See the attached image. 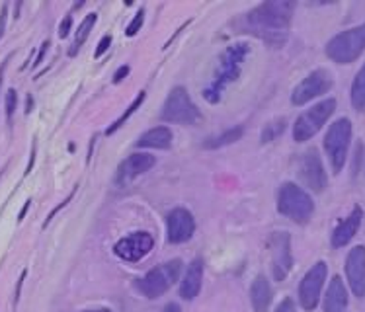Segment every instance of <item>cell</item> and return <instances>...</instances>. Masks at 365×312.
Segmentation results:
<instances>
[{
    "label": "cell",
    "mask_w": 365,
    "mask_h": 312,
    "mask_svg": "<svg viewBox=\"0 0 365 312\" xmlns=\"http://www.w3.org/2000/svg\"><path fill=\"white\" fill-rule=\"evenodd\" d=\"M293 2L287 0H269L256 6L245 16V30L272 45H282L287 38V30L293 16Z\"/></svg>",
    "instance_id": "cell-1"
},
{
    "label": "cell",
    "mask_w": 365,
    "mask_h": 312,
    "mask_svg": "<svg viewBox=\"0 0 365 312\" xmlns=\"http://www.w3.org/2000/svg\"><path fill=\"white\" fill-rule=\"evenodd\" d=\"M248 53H250V47L246 43H235L225 49L221 59H219V67H217L213 80L209 82L207 88L203 90V98L209 104H217L223 96V90L239 78L242 63L248 57Z\"/></svg>",
    "instance_id": "cell-2"
},
{
    "label": "cell",
    "mask_w": 365,
    "mask_h": 312,
    "mask_svg": "<svg viewBox=\"0 0 365 312\" xmlns=\"http://www.w3.org/2000/svg\"><path fill=\"white\" fill-rule=\"evenodd\" d=\"M277 209H279L282 215L289 217L291 221H295L297 224H305L313 217L314 203L311 199V195L307 194L303 187L287 182V184L279 187Z\"/></svg>",
    "instance_id": "cell-3"
},
{
    "label": "cell",
    "mask_w": 365,
    "mask_h": 312,
    "mask_svg": "<svg viewBox=\"0 0 365 312\" xmlns=\"http://www.w3.org/2000/svg\"><path fill=\"white\" fill-rule=\"evenodd\" d=\"M365 51V24L338 33L327 45V55L338 65H350Z\"/></svg>",
    "instance_id": "cell-4"
},
{
    "label": "cell",
    "mask_w": 365,
    "mask_h": 312,
    "mask_svg": "<svg viewBox=\"0 0 365 312\" xmlns=\"http://www.w3.org/2000/svg\"><path fill=\"white\" fill-rule=\"evenodd\" d=\"M180 269H182V261L172 260L168 264L150 269L149 274L143 275L141 279H137L135 285L147 298L163 297L164 293L172 287V283L178 279Z\"/></svg>",
    "instance_id": "cell-5"
},
{
    "label": "cell",
    "mask_w": 365,
    "mask_h": 312,
    "mask_svg": "<svg viewBox=\"0 0 365 312\" xmlns=\"http://www.w3.org/2000/svg\"><path fill=\"white\" fill-rule=\"evenodd\" d=\"M351 141V123L350 119H338L334 121L330 129H328L327 137H324V149L332 164V170L338 174L342 172L346 158H348V149H350Z\"/></svg>",
    "instance_id": "cell-6"
},
{
    "label": "cell",
    "mask_w": 365,
    "mask_h": 312,
    "mask_svg": "<svg viewBox=\"0 0 365 312\" xmlns=\"http://www.w3.org/2000/svg\"><path fill=\"white\" fill-rule=\"evenodd\" d=\"M336 100H322L317 105H313L311 110H307L305 113H301L299 119L293 125V139L297 142H305L309 139H313L314 135L319 133L322 125L327 123L328 118L334 113Z\"/></svg>",
    "instance_id": "cell-7"
},
{
    "label": "cell",
    "mask_w": 365,
    "mask_h": 312,
    "mask_svg": "<svg viewBox=\"0 0 365 312\" xmlns=\"http://www.w3.org/2000/svg\"><path fill=\"white\" fill-rule=\"evenodd\" d=\"M160 119L166 123H182V125H192L200 119V112H197L194 102L190 100L186 88L176 86L172 90L166 98V102H164Z\"/></svg>",
    "instance_id": "cell-8"
},
{
    "label": "cell",
    "mask_w": 365,
    "mask_h": 312,
    "mask_svg": "<svg viewBox=\"0 0 365 312\" xmlns=\"http://www.w3.org/2000/svg\"><path fill=\"white\" fill-rule=\"evenodd\" d=\"M328 268L324 261H319L314 264L313 268L307 271V275L301 281V287H299V301H301V306L305 311H314L319 301H321L322 285L327 281Z\"/></svg>",
    "instance_id": "cell-9"
},
{
    "label": "cell",
    "mask_w": 365,
    "mask_h": 312,
    "mask_svg": "<svg viewBox=\"0 0 365 312\" xmlns=\"http://www.w3.org/2000/svg\"><path fill=\"white\" fill-rule=\"evenodd\" d=\"M330 88H332V78H330L327 71L319 68V71H313L307 78L299 82L297 88L293 90V94H291V102L295 105H305L307 102H311L314 98L327 94Z\"/></svg>",
    "instance_id": "cell-10"
},
{
    "label": "cell",
    "mask_w": 365,
    "mask_h": 312,
    "mask_svg": "<svg viewBox=\"0 0 365 312\" xmlns=\"http://www.w3.org/2000/svg\"><path fill=\"white\" fill-rule=\"evenodd\" d=\"M269 250H272V271L276 281H284L293 266L291 258V238L287 232L279 231L269 236Z\"/></svg>",
    "instance_id": "cell-11"
},
{
    "label": "cell",
    "mask_w": 365,
    "mask_h": 312,
    "mask_svg": "<svg viewBox=\"0 0 365 312\" xmlns=\"http://www.w3.org/2000/svg\"><path fill=\"white\" fill-rule=\"evenodd\" d=\"M299 176H301L303 184L309 189H313L317 194L324 192V187L328 184L327 172H324V166H322L321 156L314 149L307 150L305 155L301 156V160H299Z\"/></svg>",
    "instance_id": "cell-12"
},
{
    "label": "cell",
    "mask_w": 365,
    "mask_h": 312,
    "mask_svg": "<svg viewBox=\"0 0 365 312\" xmlns=\"http://www.w3.org/2000/svg\"><path fill=\"white\" fill-rule=\"evenodd\" d=\"M153 248H155V238L150 236L149 232H135V234L121 238L113 250H115V254L120 256L121 260L139 261L147 254H150Z\"/></svg>",
    "instance_id": "cell-13"
},
{
    "label": "cell",
    "mask_w": 365,
    "mask_h": 312,
    "mask_svg": "<svg viewBox=\"0 0 365 312\" xmlns=\"http://www.w3.org/2000/svg\"><path fill=\"white\" fill-rule=\"evenodd\" d=\"M166 224H168V240L172 244H182V242H187L194 236L195 221L187 209L178 207L170 211Z\"/></svg>",
    "instance_id": "cell-14"
},
{
    "label": "cell",
    "mask_w": 365,
    "mask_h": 312,
    "mask_svg": "<svg viewBox=\"0 0 365 312\" xmlns=\"http://www.w3.org/2000/svg\"><path fill=\"white\" fill-rule=\"evenodd\" d=\"M346 275L356 297H365V246H356L346 260Z\"/></svg>",
    "instance_id": "cell-15"
},
{
    "label": "cell",
    "mask_w": 365,
    "mask_h": 312,
    "mask_svg": "<svg viewBox=\"0 0 365 312\" xmlns=\"http://www.w3.org/2000/svg\"><path fill=\"white\" fill-rule=\"evenodd\" d=\"M155 156L143 155V152H137V155H131L127 158L125 162L121 164L120 170H118V182L123 184V182H129V180L141 176L145 172H149L153 166H155Z\"/></svg>",
    "instance_id": "cell-16"
},
{
    "label": "cell",
    "mask_w": 365,
    "mask_h": 312,
    "mask_svg": "<svg viewBox=\"0 0 365 312\" xmlns=\"http://www.w3.org/2000/svg\"><path fill=\"white\" fill-rule=\"evenodd\" d=\"M361 219H364V211L361 207H356L350 213V217H346L342 223L338 224L332 232V246L334 248H342L350 242L351 238L356 236L359 224H361Z\"/></svg>",
    "instance_id": "cell-17"
},
{
    "label": "cell",
    "mask_w": 365,
    "mask_h": 312,
    "mask_svg": "<svg viewBox=\"0 0 365 312\" xmlns=\"http://www.w3.org/2000/svg\"><path fill=\"white\" fill-rule=\"evenodd\" d=\"M202 281H203V261L200 258H195L186 269V275L182 279L180 285V295L186 301H192L200 295L202 291Z\"/></svg>",
    "instance_id": "cell-18"
},
{
    "label": "cell",
    "mask_w": 365,
    "mask_h": 312,
    "mask_svg": "<svg viewBox=\"0 0 365 312\" xmlns=\"http://www.w3.org/2000/svg\"><path fill=\"white\" fill-rule=\"evenodd\" d=\"M348 306V291L344 281L336 275L328 285L327 297H324V312H342Z\"/></svg>",
    "instance_id": "cell-19"
},
{
    "label": "cell",
    "mask_w": 365,
    "mask_h": 312,
    "mask_svg": "<svg viewBox=\"0 0 365 312\" xmlns=\"http://www.w3.org/2000/svg\"><path fill=\"white\" fill-rule=\"evenodd\" d=\"M137 145L141 149H170L172 131L168 127H155V129H150L147 133H143Z\"/></svg>",
    "instance_id": "cell-20"
},
{
    "label": "cell",
    "mask_w": 365,
    "mask_h": 312,
    "mask_svg": "<svg viewBox=\"0 0 365 312\" xmlns=\"http://www.w3.org/2000/svg\"><path fill=\"white\" fill-rule=\"evenodd\" d=\"M250 301H252L256 312H268L269 305H272V287L264 275L254 279L252 289H250Z\"/></svg>",
    "instance_id": "cell-21"
},
{
    "label": "cell",
    "mask_w": 365,
    "mask_h": 312,
    "mask_svg": "<svg viewBox=\"0 0 365 312\" xmlns=\"http://www.w3.org/2000/svg\"><path fill=\"white\" fill-rule=\"evenodd\" d=\"M351 104L358 112H365V65L359 68L356 80L351 84Z\"/></svg>",
    "instance_id": "cell-22"
},
{
    "label": "cell",
    "mask_w": 365,
    "mask_h": 312,
    "mask_svg": "<svg viewBox=\"0 0 365 312\" xmlns=\"http://www.w3.org/2000/svg\"><path fill=\"white\" fill-rule=\"evenodd\" d=\"M245 135V127L242 125H237L229 129V131H225L223 135H219L215 139H209L205 142V149H221L225 145H231V142H237Z\"/></svg>",
    "instance_id": "cell-23"
},
{
    "label": "cell",
    "mask_w": 365,
    "mask_h": 312,
    "mask_svg": "<svg viewBox=\"0 0 365 312\" xmlns=\"http://www.w3.org/2000/svg\"><path fill=\"white\" fill-rule=\"evenodd\" d=\"M94 24H96V14H88L86 18H84V22L81 24V28H78V31H76L75 43H73V47H71V51H68V55H71V57L78 53V49L82 47V43L86 41V38L90 36V31H92V28H94Z\"/></svg>",
    "instance_id": "cell-24"
},
{
    "label": "cell",
    "mask_w": 365,
    "mask_h": 312,
    "mask_svg": "<svg viewBox=\"0 0 365 312\" xmlns=\"http://www.w3.org/2000/svg\"><path fill=\"white\" fill-rule=\"evenodd\" d=\"M143 100H145V92H141V94L137 96V100H133V102H131V105L127 108V112L123 113V115H121V118L118 119V121H115V123H113V125L110 127V129H108V133H113V131H118V129H120V127L123 125V123H125L127 119L131 118V113H135V112H137V110H139V105L143 104Z\"/></svg>",
    "instance_id": "cell-25"
},
{
    "label": "cell",
    "mask_w": 365,
    "mask_h": 312,
    "mask_svg": "<svg viewBox=\"0 0 365 312\" xmlns=\"http://www.w3.org/2000/svg\"><path fill=\"white\" fill-rule=\"evenodd\" d=\"M285 129V119H277V121H274V123H268L266 125V129H264V135H262V141L264 142H269L276 139L277 135L282 133Z\"/></svg>",
    "instance_id": "cell-26"
},
{
    "label": "cell",
    "mask_w": 365,
    "mask_h": 312,
    "mask_svg": "<svg viewBox=\"0 0 365 312\" xmlns=\"http://www.w3.org/2000/svg\"><path fill=\"white\" fill-rule=\"evenodd\" d=\"M143 22H145V10L141 8V10L137 12V16H135L133 20H131V24L127 26V30H125L127 36H129V38H133L135 33H139Z\"/></svg>",
    "instance_id": "cell-27"
},
{
    "label": "cell",
    "mask_w": 365,
    "mask_h": 312,
    "mask_svg": "<svg viewBox=\"0 0 365 312\" xmlns=\"http://www.w3.org/2000/svg\"><path fill=\"white\" fill-rule=\"evenodd\" d=\"M16 102H18L16 90H8V94H6V115H8V119H12V115H14Z\"/></svg>",
    "instance_id": "cell-28"
},
{
    "label": "cell",
    "mask_w": 365,
    "mask_h": 312,
    "mask_svg": "<svg viewBox=\"0 0 365 312\" xmlns=\"http://www.w3.org/2000/svg\"><path fill=\"white\" fill-rule=\"evenodd\" d=\"M71 26H73V18H71V16H67V18L61 22V28H59L61 38H67L68 31H71Z\"/></svg>",
    "instance_id": "cell-29"
},
{
    "label": "cell",
    "mask_w": 365,
    "mask_h": 312,
    "mask_svg": "<svg viewBox=\"0 0 365 312\" xmlns=\"http://www.w3.org/2000/svg\"><path fill=\"white\" fill-rule=\"evenodd\" d=\"M276 312H295V305H293V301H291V298H284V301L277 305Z\"/></svg>",
    "instance_id": "cell-30"
},
{
    "label": "cell",
    "mask_w": 365,
    "mask_h": 312,
    "mask_svg": "<svg viewBox=\"0 0 365 312\" xmlns=\"http://www.w3.org/2000/svg\"><path fill=\"white\" fill-rule=\"evenodd\" d=\"M110 43H112V38H110V36H106V38L102 39L100 43H98V49H96V53H94V55H96V57H100L102 53L108 51V47H110Z\"/></svg>",
    "instance_id": "cell-31"
},
{
    "label": "cell",
    "mask_w": 365,
    "mask_h": 312,
    "mask_svg": "<svg viewBox=\"0 0 365 312\" xmlns=\"http://www.w3.org/2000/svg\"><path fill=\"white\" fill-rule=\"evenodd\" d=\"M6 16H8V6H2V12H0V38L4 36V28H6Z\"/></svg>",
    "instance_id": "cell-32"
},
{
    "label": "cell",
    "mask_w": 365,
    "mask_h": 312,
    "mask_svg": "<svg viewBox=\"0 0 365 312\" xmlns=\"http://www.w3.org/2000/svg\"><path fill=\"white\" fill-rule=\"evenodd\" d=\"M127 73H129V68H127V67H123L121 71H118V73H115V82L123 80V76H125Z\"/></svg>",
    "instance_id": "cell-33"
},
{
    "label": "cell",
    "mask_w": 365,
    "mask_h": 312,
    "mask_svg": "<svg viewBox=\"0 0 365 312\" xmlns=\"http://www.w3.org/2000/svg\"><path fill=\"white\" fill-rule=\"evenodd\" d=\"M163 312H182V311H180V306L176 305V303H170V305L164 306Z\"/></svg>",
    "instance_id": "cell-34"
},
{
    "label": "cell",
    "mask_w": 365,
    "mask_h": 312,
    "mask_svg": "<svg viewBox=\"0 0 365 312\" xmlns=\"http://www.w3.org/2000/svg\"><path fill=\"white\" fill-rule=\"evenodd\" d=\"M47 47H49V43H47V41H45L43 47H41V53H39V55H38V61H36V65H39V63H41V59H43L45 51H47Z\"/></svg>",
    "instance_id": "cell-35"
},
{
    "label": "cell",
    "mask_w": 365,
    "mask_h": 312,
    "mask_svg": "<svg viewBox=\"0 0 365 312\" xmlns=\"http://www.w3.org/2000/svg\"><path fill=\"white\" fill-rule=\"evenodd\" d=\"M6 63H8V59L4 61L2 65H0V82H2V75H4V68H6Z\"/></svg>",
    "instance_id": "cell-36"
},
{
    "label": "cell",
    "mask_w": 365,
    "mask_h": 312,
    "mask_svg": "<svg viewBox=\"0 0 365 312\" xmlns=\"http://www.w3.org/2000/svg\"><path fill=\"white\" fill-rule=\"evenodd\" d=\"M82 312H112V311H108V308H102V311H82Z\"/></svg>",
    "instance_id": "cell-37"
}]
</instances>
